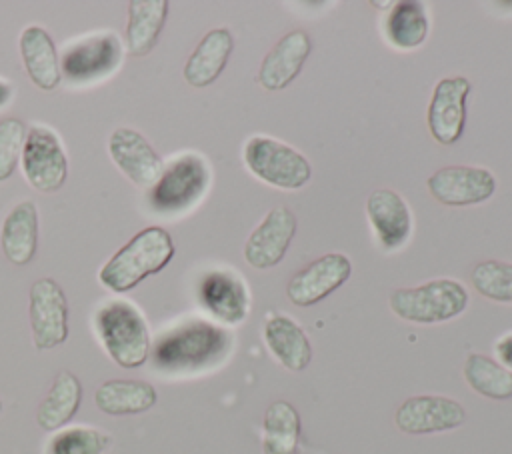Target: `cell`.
<instances>
[{
  "label": "cell",
  "instance_id": "6da1fadb",
  "mask_svg": "<svg viewBox=\"0 0 512 454\" xmlns=\"http://www.w3.org/2000/svg\"><path fill=\"white\" fill-rule=\"evenodd\" d=\"M232 346V336L206 320H188L166 332L154 344V366L166 372H198L220 362Z\"/></svg>",
  "mask_w": 512,
  "mask_h": 454
},
{
  "label": "cell",
  "instance_id": "7a4b0ae2",
  "mask_svg": "<svg viewBox=\"0 0 512 454\" xmlns=\"http://www.w3.org/2000/svg\"><path fill=\"white\" fill-rule=\"evenodd\" d=\"M174 252V242L166 228L146 226L102 264L98 280L116 294L128 292L144 278L164 270Z\"/></svg>",
  "mask_w": 512,
  "mask_h": 454
},
{
  "label": "cell",
  "instance_id": "3957f363",
  "mask_svg": "<svg viewBox=\"0 0 512 454\" xmlns=\"http://www.w3.org/2000/svg\"><path fill=\"white\" fill-rule=\"evenodd\" d=\"M94 322L106 354L120 368H138L148 360L152 350L150 330L132 302L110 300L102 304Z\"/></svg>",
  "mask_w": 512,
  "mask_h": 454
},
{
  "label": "cell",
  "instance_id": "277c9868",
  "mask_svg": "<svg viewBox=\"0 0 512 454\" xmlns=\"http://www.w3.org/2000/svg\"><path fill=\"white\" fill-rule=\"evenodd\" d=\"M390 310L412 324H440L460 316L468 306V290L452 278L428 280L412 288H396Z\"/></svg>",
  "mask_w": 512,
  "mask_h": 454
},
{
  "label": "cell",
  "instance_id": "5b68a950",
  "mask_svg": "<svg viewBox=\"0 0 512 454\" xmlns=\"http://www.w3.org/2000/svg\"><path fill=\"white\" fill-rule=\"evenodd\" d=\"M242 158L258 180L282 190H298L312 178V166L306 156L270 136L248 138Z\"/></svg>",
  "mask_w": 512,
  "mask_h": 454
},
{
  "label": "cell",
  "instance_id": "8992f818",
  "mask_svg": "<svg viewBox=\"0 0 512 454\" xmlns=\"http://www.w3.org/2000/svg\"><path fill=\"white\" fill-rule=\"evenodd\" d=\"M210 184V166L200 154H182L150 186V206L160 214H178L194 206Z\"/></svg>",
  "mask_w": 512,
  "mask_h": 454
},
{
  "label": "cell",
  "instance_id": "52a82bcc",
  "mask_svg": "<svg viewBox=\"0 0 512 454\" xmlns=\"http://www.w3.org/2000/svg\"><path fill=\"white\" fill-rule=\"evenodd\" d=\"M20 164L26 182L42 194L60 190L68 176L64 146L58 134L48 126L36 124L26 132Z\"/></svg>",
  "mask_w": 512,
  "mask_h": 454
},
{
  "label": "cell",
  "instance_id": "ba28073f",
  "mask_svg": "<svg viewBox=\"0 0 512 454\" xmlns=\"http://www.w3.org/2000/svg\"><path fill=\"white\" fill-rule=\"evenodd\" d=\"M32 340L38 350H50L68 338V300L54 278H38L28 300Z\"/></svg>",
  "mask_w": 512,
  "mask_h": 454
},
{
  "label": "cell",
  "instance_id": "9c48e42d",
  "mask_svg": "<svg viewBox=\"0 0 512 454\" xmlns=\"http://www.w3.org/2000/svg\"><path fill=\"white\" fill-rule=\"evenodd\" d=\"M122 62V42L114 32H98L76 40L64 52L60 70L74 84L92 82L112 74Z\"/></svg>",
  "mask_w": 512,
  "mask_h": 454
},
{
  "label": "cell",
  "instance_id": "30bf717a",
  "mask_svg": "<svg viewBox=\"0 0 512 454\" xmlns=\"http://www.w3.org/2000/svg\"><path fill=\"white\" fill-rule=\"evenodd\" d=\"M464 420V406L458 400L440 394L410 396L394 412L398 430L412 436L448 432L462 426Z\"/></svg>",
  "mask_w": 512,
  "mask_h": 454
},
{
  "label": "cell",
  "instance_id": "8fae6325",
  "mask_svg": "<svg viewBox=\"0 0 512 454\" xmlns=\"http://www.w3.org/2000/svg\"><path fill=\"white\" fill-rule=\"evenodd\" d=\"M472 84L466 76H448L434 84L426 122L438 144L450 146L462 138L466 126V98Z\"/></svg>",
  "mask_w": 512,
  "mask_h": 454
},
{
  "label": "cell",
  "instance_id": "7c38bea8",
  "mask_svg": "<svg viewBox=\"0 0 512 454\" xmlns=\"http://www.w3.org/2000/svg\"><path fill=\"white\" fill-rule=\"evenodd\" d=\"M426 186L430 196L444 206H472L496 192V178L482 166L452 164L432 172Z\"/></svg>",
  "mask_w": 512,
  "mask_h": 454
},
{
  "label": "cell",
  "instance_id": "4fadbf2b",
  "mask_svg": "<svg viewBox=\"0 0 512 454\" xmlns=\"http://www.w3.org/2000/svg\"><path fill=\"white\" fill-rule=\"evenodd\" d=\"M350 274V258L340 252H328L290 276L286 284V296L292 304L308 308L336 292L344 282H348Z\"/></svg>",
  "mask_w": 512,
  "mask_h": 454
},
{
  "label": "cell",
  "instance_id": "5bb4252c",
  "mask_svg": "<svg viewBox=\"0 0 512 454\" xmlns=\"http://www.w3.org/2000/svg\"><path fill=\"white\" fill-rule=\"evenodd\" d=\"M296 230L298 220L294 212L286 206H274L248 236L244 244V260L256 270L276 266L286 256Z\"/></svg>",
  "mask_w": 512,
  "mask_h": 454
},
{
  "label": "cell",
  "instance_id": "9a60e30c",
  "mask_svg": "<svg viewBox=\"0 0 512 454\" xmlns=\"http://www.w3.org/2000/svg\"><path fill=\"white\" fill-rule=\"evenodd\" d=\"M108 154L118 170L142 188L152 186L164 170L160 154L134 128H116L108 138Z\"/></svg>",
  "mask_w": 512,
  "mask_h": 454
},
{
  "label": "cell",
  "instance_id": "2e32d148",
  "mask_svg": "<svg viewBox=\"0 0 512 454\" xmlns=\"http://www.w3.org/2000/svg\"><path fill=\"white\" fill-rule=\"evenodd\" d=\"M312 52V38L304 30L286 32L264 56L258 68V84L276 92L288 88L300 74Z\"/></svg>",
  "mask_w": 512,
  "mask_h": 454
},
{
  "label": "cell",
  "instance_id": "e0dca14e",
  "mask_svg": "<svg viewBox=\"0 0 512 454\" xmlns=\"http://www.w3.org/2000/svg\"><path fill=\"white\" fill-rule=\"evenodd\" d=\"M368 222L386 252L402 248L412 234V212L404 198L390 188H376L366 200Z\"/></svg>",
  "mask_w": 512,
  "mask_h": 454
},
{
  "label": "cell",
  "instance_id": "ac0fdd59",
  "mask_svg": "<svg viewBox=\"0 0 512 454\" xmlns=\"http://www.w3.org/2000/svg\"><path fill=\"white\" fill-rule=\"evenodd\" d=\"M200 302L226 326L244 322L250 312V292L244 280L230 270H214L202 278Z\"/></svg>",
  "mask_w": 512,
  "mask_h": 454
},
{
  "label": "cell",
  "instance_id": "d6986e66",
  "mask_svg": "<svg viewBox=\"0 0 512 454\" xmlns=\"http://www.w3.org/2000/svg\"><path fill=\"white\" fill-rule=\"evenodd\" d=\"M234 50V36L226 26L208 30L184 64V80L192 88H206L218 80Z\"/></svg>",
  "mask_w": 512,
  "mask_h": 454
},
{
  "label": "cell",
  "instance_id": "ffe728a7",
  "mask_svg": "<svg viewBox=\"0 0 512 454\" xmlns=\"http://www.w3.org/2000/svg\"><path fill=\"white\" fill-rule=\"evenodd\" d=\"M24 70L40 90H54L60 84L62 70L56 44L42 26H26L18 40Z\"/></svg>",
  "mask_w": 512,
  "mask_h": 454
},
{
  "label": "cell",
  "instance_id": "44dd1931",
  "mask_svg": "<svg viewBox=\"0 0 512 454\" xmlns=\"http://www.w3.org/2000/svg\"><path fill=\"white\" fill-rule=\"evenodd\" d=\"M0 246L6 260L26 266L38 248V208L32 200L16 202L0 226Z\"/></svg>",
  "mask_w": 512,
  "mask_h": 454
},
{
  "label": "cell",
  "instance_id": "7402d4cb",
  "mask_svg": "<svg viewBox=\"0 0 512 454\" xmlns=\"http://www.w3.org/2000/svg\"><path fill=\"white\" fill-rule=\"evenodd\" d=\"M264 342L276 362L290 372H302L312 362V344L306 332L286 314H272L264 322Z\"/></svg>",
  "mask_w": 512,
  "mask_h": 454
},
{
  "label": "cell",
  "instance_id": "603a6c76",
  "mask_svg": "<svg viewBox=\"0 0 512 454\" xmlns=\"http://www.w3.org/2000/svg\"><path fill=\"white\" fill-rule=\"evenodd\" d=\"M158 400L156 388L146 380L112 378L96 388V408L108 416L142 414L150 410Z\"/></svg>",
  "mask_w": 512,
  "mask_h": 454
},
{
  "label": "cell",
  "instance_id": "cb8c5ba5",
  "mask_svg": "<svg viewBox=\"0 0 512 454\" xmlns=\"http://www.w3.org/2000/svg\"><path fill=\"white\" fill-rule=\"evenodd\" d=\"M82 402V384L70 370H60L36 410V422L46 432L62 430L78 412Z\"/></svg>",
  "mask_w": 512,
  "mask_h": 454
},
{
  "label": "cell",
  "instance_id": "d4e9b609",
  "mask_svg": "<svg viewBox=\"0 0 512 454\" xmlns=\"http://www.w3.org/2000/svg\"><path fill=\"white\" fill-rule=\"evenodd\" d=\"M168 18L166 0H132L128 4L126 50L134 58L146 56L158 42Z\"/></svg>",
  "mask_w": 512,
  "mask_h": 454
},
{
  "label": "cell",
  "instance_id": "484cf974",
  "mask_svg": "<svg viewBox=\"0 0 512 454\" xmlns=\"http://www.w3.org/2000/svg\"><path fill=\"white\" fill-rule=\"evenodd\" d=\"M300 414L288 400L272 402L264 412L262 450L264 454H298Z\"/></svg>",
  "mask_w": 512,
  "mask_h": 454
},
{
  "label": "cell",
  "instance_id": "4316f807",
  "mask_svg": "<svg viewBox=\"0 0 512 454\" xmlns=\"http://www.w3.org/2000/svg\"><path fill=\"white\" fill-rule=\"evenodd\" d=\"M384 36L398 50L418 48L428 36V14L420 2H396L384 18Z\"/></svg>",
  "mask_w": 512,
  "mask_h": 454
},
{
  "label": "cell",
  "instance_id": "83f0119b",
  "mask_svg": "<svg viewBox=\"0 0 512 454\" xmlns=\"http://www.w3.org/2000/svg\"><path fill=\"white\" fill-rule=\"evenodd\" d=\"M466 384L484 398L508 400L512 398V370L486 354H468L464 362Z\"/></svg>",
  "mask_w": 512,
  "mask_h": 454
},
{
  "label": "cell",
  "instance_id": "f1b7e54d",
  "mask_svg": "<svg viewBox=\"0 0 512 454\" xmlns=\"http://www.w3.org/2000/svg\"><path fill=\"white\" fill-rule=\"evenodd\" d=\"M470 282L480 296L512 304V262L482 260L472 268Z\"/></svg>",
  "mask_w": 512,
  "mask_h": 454
},
{
  "label": "cell",
  "instance_id": "f546056e",
  "mask_svg": "<svg viewBox=\"0 0 512 454\" xmlns=\"http://www.w3.org/2000/svg\"><path fill=\"white\" fill-rule=\"evenodd\" d=\"M110 442V436L98 428L72 426L50 438L46 454H104Z\"/></svg>",
  "mask_w": 512,
  "mask_h": 454
},
{
  "label": "cell",
  "instance_id": "4dcf8cb0",
  "mask_svg": "<svg viewBox=\"0 0 512 454\" xmlns=\"http://www.w3.org/2000/svg\"><path fill=\"white\" fill-rule=\"evenodd\" d=\"M26 126L20 118L8 116L0 120V182L8 180L22 156Z\"/></svg>",
  "mask_w": 512,
  "mask_h": 454
},
{
  "label": "cell",
  "instance_id": "1f68e13d",
  "mask_svg": "<svg viewBox=\"0 0 512 454\" xmlns=\"http://www.w3.org/2000/svg\"><path fill=\"white\" fill-rule=\"evenodd\" d=\"M494 354L498 356V362L512 370V334H506L496 340L494 344Z\"/></svg>",
  "mask_w": 512,
  "mask_h": 454
},
{
  "label": "cell",
  "instance_id": "d6a6232c",
  "mask_svg": "<svg viewBox=\"0 0 512 454\" xmlns=\"http://www.w3.org/2000/svg\"><path fill=\"white\" fill-rule=\"evenodd\" d=\"M12 98V86L6 80H0V108Z\"/></svg>",
  "mask_w": 512,
  "mask_h": 454
},
{
  "label": "cell",
  "instance_id": "836d02e7",
  "mask_svg": "<svg viewBox=\"0 0 512 454\" xmlns=\"http://www.w3.org/2000/svg\"><path fill=\"white\" fill-rule=\"evenodd\" d=\"M0 412H2V400H0Z\"/></svg>",
  "mask_w": 512,
  "mask_h": 454
}]
</instances>
